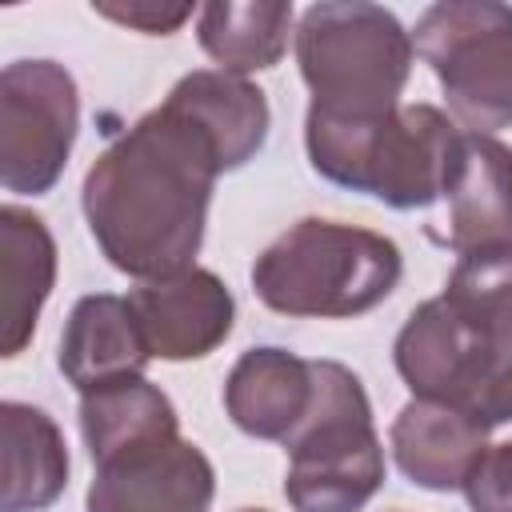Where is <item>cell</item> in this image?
I'll return each mask as SVG.
<instances>
[{
    "mask_svg": "<svg viewBox=\"0 0 512 512\" xmlns=\"http://www.w3.org/2000/svg\"><path fill=\"white\" fill-rule=\"evenodd\" d=\"M220 172L212 140L188 116L168 104L140 116L96 156L80 188L88 228L108 264L136 280L192 268Z\"/></svg>",
    "mask_w": 512,
    "mask_h": 512,
    "instance_id": "6da1fadb",
    "label": "cell"
},
{
    "mask_svg": "<svg viewBox=\"0 0 512 512\" xmlns=\"http://www.w3.org/2000/svg\"><path fill=\"white\" fill-rule=\"evenodd\" d=\"M464 128L432 104H404L372 120H336L308 112L304 144L312 168L388 208H428L444 196Z\"/></svg>",
    "mask_w": 512,
    "mask_h": 512,
    "instance_id": "7a4b0ae2",
    "label": "cell"
},
{
    "mask_svg": "<svg viewBox=\"0 0 512 512\" xmlns=\"http://www.w3.org/2000/svg\"><path fill=\"white\" fill-rule=\"evenodd\" d=\"M400 272V248L388 236L308 216L256 256L252 288L280 316L344 320L384 304Z\"/></svg>",
    "mask_w": 512,
    "mask_h": 512,
    "instance_id": "3957f363",
    "label": "cell"
},
{
    "mask_svg": "<svg viewBox=\"0 0 512 512\" xmlns=\"http://www.w3.org/2000/svg\"><path fill=\"white\" fill-rule=\"evenodd\" d=\"M300 76L312 108L336 120H372L400 108L412 72V32L364 0H324L304 8L296 24Z\"/></svg>",
    "mask_w": 512,
    "mask_h": 512,
    "instance_id": "277c9868",
    "label": "cell"
},
{
    "mask_svg": "<svg viewBox=\"0 0 512 512\" xmlns=\"http://www.w3.org/2000/svg\"><path fill=\"white\" fill-rule=\"evenodd\" d=\"M312 376L316 400L284 440V496L296 512H360L384 484V448L368 392L336 360H312Z\"/></svg>",
    "mask_w": 512,
    "mask_h": 512,
    "instance_id": "5b68a950",
    "label": "cell"
},
{
    "mask_svg": "<svg viewBox=\"0 0 512 512\" xmlns=\"http://www.w3.org/2000/svg\"><path fill=\"white\" fill-rule=\"evenodd\" d=\"M392 360L416 400L448 404L488 432L512 420V332L468 328L436 296L404 320Z\"/></svg>",
    "mask_w": 512,
    "mask_h": 512,
    "instance_id": "8992f818",
    "label": "cell"
},
{
    "mask_svg": "<svg viewBox=\"0 0 512 512\" xmlns=\"http://www.w3.org/2000/svg\"><path fill=\"white\" fill-rule=\"evenodd\" d=\"M412 48L436 72L452 116L468 132L512 124V8L500 0H444L424 8Z\"/></svg>",
    "mask_w": 512,
    "mask_h": 512,
    "instance_id": "52a82bcc",
    "label": "cell"
},
{
    "mask_svg": "<svg viewBox=\"0 0 512 512\" xmlns=\"http://www.w3.org/2000/svg\"><path fill=\"white\" fill-rule=\"evenodd\" d=\"M80 128V92L56 60H12L0 76V184L20 196L48 192Z\"/></svg>",
    "mask_w": 512,
    "mask_h": 512,
    "instance_id": "ba28073f",
    "label": "cell"
},
{
    "mask_svg": "<svg viewBox=\"0 0 512 512\" xmlns=\"http://www.w3.org/2000/svg\"><path fill=\"white\" fill-rule=\"evenodd\" d=\"M216 472L208 456L176 436H152L96 460L88 512H208Z\"/></svg>",
    "mask_w": 512,
    "mask_h": 512,
    "instance_id": "9c48e42d",
    "label": "cell"
},
{
    "mask_svg": "<svg viewBox=\"0 0 512 512\" xmlns=\"http://www.w3.org/2000/svg\"><path fill=\"white\" fill-rule=\"evenodd\" d=\"M144 344L160 360H200L216 352L236 320L232 292L208 268H184L164 280H144L128 292Z\"/></svg>",
    "mask_w": 512,
    "mask_h": 512,
    "instance_id": "30bf717a",
    "label": "cell"
},
{
    "mask_svg": "<svg viewBox=\"0 0 512 512\" xmlns=\"http://www.w3.org/2000/svg\"><path fill=\"white\" fill-rule=\"evenodd\" d=\"M444 200L456 252L512 244V148L496 136L464 132Z\"/></svg>",
    "mask_w": 512,
    "mask_h": 512,
    "instance_id": "8fae6325",
    "label": "cell"
},
{
    "mask_svg": "<svg viewBox=\"0 0 512 512\" xmlns=\"http://www.w3.org/2000/svg\"><path fill=\"white\" fill-rule=\"evenodd\" d=\"M316 400L312 360L284 348H248L228 380L224 408L232 424L256 440H288Z\"/></svg>",
    "mask_w": 512,
    "mask_h": 512,
    "instance_id": "7c38bea8",
    "label": "cell"
},
{
    "mask_svg": "<svg viewBox=\"0 0 512 512\" xmlns=\"http://www.w3.org/2000/svg\"><path fill=\"white\" fill-rule=\"evenodd\" d=\"M148 360L152 352L144 344L128 296L96 292L76 300L60 336V372L68 376V384L92 392L108 380L144 376Z\"/></svg>",
    "mask_w": 512,
    "mask_h": 512,
    "instance_id": "4fadbf2b",
    "label": "cell"
},
{
    "mask_svg": "<svg viewBox=\"0 0 512 512\" xmlns=\"http://www.w3.org/2000/svg\"><path fill=\"white\" fill-rule=\"evenodd\" d=\"M164 104L188 116L212 140L224 172L248 164L268 140V120H272L268 100L244 76L220 68H196L172 84Z\"/></svg>",
    "mask_w": 512,
    "mask_h": 512,
    "instance_id": "5bb4252c",
    "label": "cell"
},
{
    "mask_svg": "<svg viewBox=\"0 0 512 512\" xmlns=\"http://www.w3.org/2000/svg\"><path fill=\"white\" fill-rule=\"evenodd\" d=\"M392 456L396 468L428 488V492H452L464 484L480 452L488 448V428L468 420L464 412L436 404V400H408L392 420Z\"/></svg>",
    "mask_w": 512,
    "mask_h": 512,
    "instance_id": "9a60e30c",
    "label": "cell"
},
{
    "mask_svg": "<svg viewBox=\"0 0 512 512\" xmlns=\"http://www.w3.org/2000/svg\"><path fill=\"white\" fill-rule=\"evenodd\" d=\"M0 432H4L0 512H44L48 504L60 500L68 484V448L56 420L44 408L4 400Z\"/></svg>",
    "mask_w": 512,
    "mask_h": 512,
    "instance_id": "2e32d148",
    "label": "cell"
},
{
    "mask_svg": "<svg viewBox=\"0 0 512 512\" xmlns=\"http://www.w3.org/2000/svg\"><path fill=\"white\" fill-rule=\"evenodd\" d=\"M0 244H4V320H0V352L20 356L36 332V316L56 284V240L48 224L8 204L0 212Z\"/></svg>",
    "mask_w": 512,
    "mask_h": 512,
    "instance_id": "e0dca14e",
    "label": "cell"
},
{
    "mask_svg": "<svg viewBox=\"0 0 512 512\" xmlns=\"http://www.w3.org/2000/svg\"><path fill=\"white\" fill-rule=\"evenodd\" d=\"M80 432L96 464L128 444H140L152 436H176L180 416L156 384H148L144 376H124L92 392H80Z\"/></svg>",
    "mask_w": 512,
    "mask_h": 512,
    "instance_id": "ac0fdd59",
    "label": "cell"
},
{
    "mask_svg": "<svg viewBox=\"0 0 512 512\" xmlns=\"http://www.w3.org/2000/svg\"><path fill=\"white\" fill-rule=\"evenodd\" d=\"M288 28L292 4L280 0H216L196 20L200 48L232 76L272 68L288 48Z\"/></svg>",
    "mask_w": 512,
    "mask_h": 512,
    "instance_id": "d6986e66",
    "label": "cell"
},
{
    "mask_svg": "<svg viewBox=\"0 0 512 512\" xmlns=\"http://www.w3.org/2000/svg\"><path fill=\"white\" fill-rule=\"evenodd\" d=\"M440 300L468 328L512 332V244L460 252Z\"/></svg>",
    "mask_w": 512,
    "mask_h": 512,
    "instance_id": "ffe728a7",
    "label": "cell"
},
{
    "mask_svg": "<svg viewBox=\"0 0 512 512\" xmlns=\"http://www.w3.org/2000/svg\"><path fill=\"white\" fill-rule=\"evenodd\" d=\"M460 492L472 512H512V440L484 448Z\"/></svg>",
    "mask_w": 512,
    "mask_h": 512,
    "instance_id": "44dd1931",
    "label": "cell"
},
{
    "mask_svg": "<svg viewBox=\"0 0 512 512\" xmlns=\"http://www.w3.org/2000/svg\"><path fill=\"white\" fill-rule=\"evenodd\" d=\"M92 12L148 36H168L192 16V4H92Z\"/></svg>",
    "mask_w": 512,
    "mask_h": 512,
    "instance_id": "7402d4cb",
    "label": "cell"
},
{
    "mask_svg": "<svg viewBox=\"0 0 512 512\" xmlns=\"http://www.w3.org/2000/svg\"><path fill=\"white\" fill-rule=\"evenodd\" d=\"M240 512H268V508H240Z\"/></svg>",
    "mask_w": 512,
    "mask_h": 512,
    "instance_id": "603a6c76",
    "label": "cell"
}]
</instances>
